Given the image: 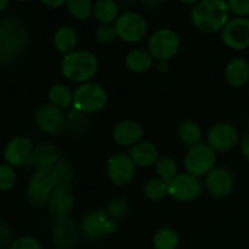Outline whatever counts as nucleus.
Segmentation results:
<instances>
[{
	"label": "nucleus",
	"mask_w": 249,
	"mask_h": 249,
	"mask_svg": "<svg viewBox=\"0 0 249 249\" xmlns=\"http://www.w3.org/2000/svg\"><path fill=\"white\" fill-rule=\"evenodd\" d=\"M29 32L26 22L17 16L0 19V61L10 66L16 62L26 51Z\"/></svg>",
	"instance_id": "f257e3e1"
},
{
	"label": "nucleus",
	"mask_w": 249,
	"mask_h": 249,
	"mask_svg": "<svg viewBox=\"0 0 249 249\" xmlns=\"http://www.w3.org/2000/svg\"><path fill=\"white\" fill-rule=\"evenodd\" d=\"M226 0H199L191 11V21L203 33L221 32L230 19Z\"/></svg>",
	"instance_id": "f03ea898"
},
{
	"label": "nucleus",
	"mask_w": 249,
	"mask_h": 249,
	"mask_svg": "<svg viewBox=\"0 0 249 249\" xmlns=\"http://www.w3.org/2000/svg\"><path fill=\"white\" fill-rule=\"evenodd\" d=\"M60 70L63 77L74 84H84L91 82L99 71V60L94 53L77 49L62 57Z\"/></svg>",
	"instance_id": "7ed1b4c3"
},
{
	"label": "nucleus",
	"mask_w": 249,
	"mask_h": 249,
	"mask_svg": "<svg viewBox=\"0 0 249 249\" xmlns=\"http://www.w3.org/2000/svg\"><path fill=\"white\" fill-rule=\"evenodd\" d=\"M107 90L99 83H84L78 85L73 91V109L85 116L102 111L107 106Z\"/></svg>",
	"instance_id": "20e7f679"
},
{
	"label": "nucleus",
	"mask_w": 249,
	"mask_h": 249,
	"mask_svg": "<svg viewBox=\"0 0 249 249\" xmlns=\"http://www.w3.org/2000/svg\"><path fill=\"white\" fill-rule=\"evenodd\" d=\"M118 230V223L108 215L106 209H92L80 223V235L89 242H96Z\"/></svg>",
	"instance_id": "39448f33"
},
{
	"label": "nucleus",
	"mask_w": 249,
	"mask_h": 249,
	"mask_svg": "<svg viewBox=\"0 0 249 249\" xmlns=\"http://www.w3.org/2000/svg\"><path fill=\"white\" fill-rule=\"evenodd\" d=\"M181 46L180 36L172 28H158L148 38L147 50L157 62H168L178 55Z\"/></svg>",
	"instance_id": "423d86ee"
},
{
	"label": "nucleus",
	"mask_w": 249,
	"mask_h": 249,
	"mask_svg": "<svg viewBox=\"0 0 249 249\" xmlns=\"http://www.w3.org/2000/svg\"><path fill=\"white\" fill-rule=\"evenodd\" d=\"M56 186L51 170H34L26 187L27 202L34 208H44L49 204Z\"/></svg>",
	"instance_id": "0eeeda50"
},
{
	"label": "nucleus",
	"mask_w": 249,
	"mask_h": 249,
	"mask_svg": "<svg viewBox=\"0 0 249 249\" xmlns=\"http://www.w3.org/2000/svg\"><path fill=\"white\" fill-rule=\"evenodd\" d=\"M216 167V152L208 143L199 142L191 146L184 157L185 172L197 178H203Z\"/></svg>",
	"instance_id": "6e6552de"
},
{
	"label": "nucleus",
	"mask_w": 249,
	"mask_h": 249,
	"mask_svg": "<svg viewBox=\"0 0 249 249\" xmlns=\"http://www.w3.org/2000/svg\"><path fill=\"white\" fill-rule=\"evenodd\" d=\"M34 123L48 135H62L70 128L68 116L63 109L51 104H43L34 112Z\"/></svg>",
	"instance_id": "1a4fd4ad"
},
{
	"label": "nucleus",
	"mask_w": 249,
	"mask_h": 249,
	"mask_svg": "<svg viewBox=\"0 0 249 249\" xmlns=\"http://www.w3.org/2000/svg\"><path fill=\"white\" fill-rule=\"evenodd\" d=\"M117 38L128 44H135L143 40L147 34V21L141 14L126 11L119 15L113 24Z\"/></svg>",
	"instance_id": "9d476101"
},
{
	"label": "nucleus",
	"mask_w": 249,
	"mask_h": 249,
	"mask_svg": "<svg viewBox=\"0 0 249 249\" xmlns=\"http://www.w3.org/2000/svg\"><path fill=\"white\" fill-rule=\"evenodd\" d=\"M203 189L204 186L201 178L182 172L168 184V196L178 202L186 203L198 198L203 192Z\"/></svg>",
	"instance_id": "9b49d317"
},
{
	"label": "nucleus",
	"mask_w": 249,
	"mask_h": 249,
	"mask_svg": "<svg viewBox=\"0 0 249 249\" xmlns=\"http://www.w3.org/2000/svg\"><path fill=\"white\" fill-rule=\"evenodd\" d=\"M106 174L109 181L116 186H126L135 179L136 165L126 153H114L107 160Z\"/></svg>",
	"instance_id": "f8f14e48"
},
{
	"label": "nucleus",
	"mask_w": 249,
	"mask_h": 249,
	"mask_svg": "<svg viewBox=\"0 0 249 249\" xmlns=\"http://www.w3.org/2000/svg\"><path fill=\"white\" fill-rule=\"evenodd\" d=\"M240 133L232 123L219 122L207 133V143L215 152H229L240 143Z\"/></svg>",
	"instance_id": "ddd939ff"
},
{
	"label": "nucleus",
	"mask_w": 249,
	"mask_h": 249,
	"mask_svg": "<svg viewBox=\"0 0 249 249\" xmlns=\"http://www.w3.org/2000/svg\"><path fill=\"white\" fill-rule=\"evenodd\" d=\"M204 190L214 198H225L232 192L235 186V175L230 168L216 165L204 177Z\"/></svg>",
	"instance_id": "4468645a"
},
{
	"label": "nucleus",
	"mask_w": 249,
	"mask_h": 249,
	"mask_svg": "<svg viewBox=\"0 0 249 249\" xmlns=\"http://www.w3.org/2000/svg\"><path fill=\"white\" fill-rule=\"evenodd\" d=\"M220 36L225 46L231 50L241 51L249 48V18L233 17L229 19L220 32Z\"/></svg>",
	"instance_id": "2eb2a0df"
},
{
	"label": "nucleus",
	"mask_w": 249,
	"mask_h": 249,
	"mask_svg": "<svg viewBox=\"0 0 249 249\" xmlns=\"http://www.w3.org/2000/svg\"><path fill=\"white\" fill-rule=\"evenodd\" d=\"M74 206V191L72 185L62 184L55 187L49 201V212L55 223L66 220Z\"/></svg>",
	"instance_id": "dca6fc26"
},
{
	"label": "nucleus",
	"mask_w": 249,
	"mask_h": 249,
	"mask_svg": "<svg viewBox=\"0 0 249 249\" xmlns=\"http://www.w3.org/2000/svg\"><path fill=\"white\" fill-rule=\"evenodd\" d=\"M62 158V151L56 143L45 142L34 146L31 158L27 162L26 168L31 172L34 170H51L56 163Z\"/></svg>",
	"instance_id": "f3484780"
},
{
	"label": "nucleus",
	"mask_w": 249,
	"mask_h": 249,
	"mask_svg": "<svg viewBox=\"0 0 249 249\" xmlns=\"http://www.w3.org/2000/svg\"><path fill=\"white\" fill-rule=\"evenodd\" d=\"M33 150L34 145L31 139L24 135H17L7 141L2 156L5 163L14 168H21L26 167Z\"/></svg>",
	"instance_id": "a211bd4d"
},
{
	"label": "nucleus",
	"mask_w": 249,
	"mask_h": 249,
	"mask_svg": "<svg viewBox=\"0 0 249 249\" xmlns=\"http://www.w3.org/2000/svg\"><path fill=\"white\" fill-rule=\"evenodd\" d=\"M145 130L139 122L134 119H124L118 122L112 130V139L117 145L122 147H133L142 141Z\"/></svg>",
	"instance_id": "6ab92c4d"
},
{
	"label": "nucleus",
	"mask_w": 249,
	"mask_h": 249,
	"mask_svg": "<svg viewBox=\"0 0 249 249\" xmlns=\"http://www.w3.org/2000/svg\"><path fill=\"white\" fill-rule=\"evenodd\" d=\"M79 236L80 230L70 218L53 225V242L56 249H74L79 243Z\"/></svg>",
	"instance_id": "aec40b11"
},
{
	"label": "nucleus",
	"mask_w": 249,
	"mask_h": 249,
	"mask_svg": "<svg viewBox=\"0 0 249 249\" xmlns=\"http://www.w3.org/2000/svg\"><path fill=\"white\" fill-rule=\"evenodd\" d=\"M224 78L235 89L246 87L249 83V62L243 57L232 58L224 70Z\"/></svg>",
	"instance_id": "412c9836"
},
{
	"label": "nucleus",
	"mask_w": 249,
	"mask_h": 249,
	"mask_svg": "<svg viewBox=\"0 0 249 249\" xmlns=\"http://www.w3.org/2000/svg\"><path fill=\"white\" fill-rule=\"evenodd\" d=\"M131 160L135 163L136 167L150 168L155 167L157 160H160V151L155 143L150 141H140L133 147L128 153Z\"/></svg>",
	"instance_id": "4be33fe9"
},
{
	"label": "nucleus",
	"mask_w": 249,
	"mask_h": 249,
	"mask_svg": "<svg viewBox=\"0 0 249 249\" xmlns=\"http://www.w3.org/2000/svg\"><path fill=\"white\" fill-rule=\"evenodd\" d=\"M53 43L57 53L65 56L77 50L78 44H79V36L73 27L61 26L53 33Z\"/></svg>",
	"instance_id": "5701e85b"
},
{
	"label": "nucleus",
	"mask_w": 249,
	"mask_h": 249,
	"mask_svg": "<svg viewBox=\"0 0 249 249\" xmlns=\"http://www.w3.org/2000/svg\"><path fill=\"white\" fill-rule=\"evenodd\" d=\"M124 62H125V67L130 72L135 73V74H141V73L147 72L153 67L155 58L152 57L148 50L136 48L126 53Z\"/></svg>",
	"instance_id": "b1692460"
},
{
	"label": "nucleus",
	"mask_w": 249,
	"mask_h": 249,
	"mask_svg": "<svg viewBox=\"0 0 249 249\" xmlns=\"http://www.w3.org/2000/svg\"><path fill=\"white\" fill-rule=\"evenodd\" d=\"M119 11L116 0H96L94 2V17L100 24H114L121 15Z\"/></svg>",
	"instance_id": "393cba45"
},
{
	"label": "nucleus",
	"mask_w": 249,
	"mask_h": 249,
	"mask_svg": "<svg viewBox=\"0 0 249 249\" xmlns=\"http://www.w3.org/2000/svg\"><path fill=\"white\" fill-rule=\"evenodd\" d=\"M49 104L61 109H68L73 106V91L62 83L51 85L48 90Z\"/></svg>",
	"instance_id": "a878e982"
},
{
	"label": "nucleus",
	"mask_w": 249,
	"mask_h": 249,
	"mask_svg": "<svg viewBox=\"0 0 249 249\" xmlns=\"http://www.w3.org/2000/svg\"><path fill=\"white\" fill-rule=\"evenodd\" d=\"M178 135H179L181 142L186 145L187 147H191V146L202 142V138H203L201 126L194 121L182 122L178 129Z\"/></svg>",
	"instance_id": "bb28decb"
},
{
	"label": "nucleus",
	"mask_w": 249,
	"mask_h": 249,
	"mask_svg": "<svg viewBox=\"0 0 249 249\" xmlns=\"http://www.w3.org/2000/svg\"><path fill=\"white\" fill-rule=\"evenodd\" d=\"M179 242L180 240L178 232L169 226L160 228L153 236L155 249H177Z\"/></svg>",
	"instance_id": "cd10ccee"
},
{
	"label": "nucleus",
	"mask_w": 249,
	"mask_h": 249,
	"mask_svg": "<svg viewBox=\"0 0 249 249\" xmlns=\"http://www.w3.org/2000/svg\"><path fill=\"white\" fill-rule=\"evenodd\" d=\"M66 9L73 18L87 21L94 16V2L91 0H67Z\"/></svg>",
	"instance_id": "c85d7f7f"
},
{
	"label": "nucleus",
	"mask_w": 249,
	"mask_h": 249,
	"mask_svg": "<svg viewBox=\"0 0 249 249\" xmlns=\"http://www.w3.org/2000/svg\"><path fill=\"white\" fill-rule=\"evenodd\" d=\"M51 175H53V181H55V184L57 185V186L62 184L72 185L75 175L74 167H73V164L68 160L61 158V160L56 163L55 167L51 169Z\"/></svg>",
	"instance_id": "c756f323"
},
{
	"label": "nucleus",
	"mask_w": 249,
	"mask_h": 249,
	"mask_svg": "<svg viewBox=\"0 0 249 249\" xmlns=\"http://www.w3.org/2000/svg\"><path fill=\"white\" fill-rule=\"evenodd\" d=\"M155 170L158 179L163 180L167 184H169L179 174L178 163L170 157H160V160L155 164Z\"/></svg>",
	"instance_id": "7c9ffc66"
},
{
	"label": "nucleus",
	"mask_w": 249,
	"mask_h": 249,
	"mask_svg": "<svg viewBox=\"0 0 249 249\" xmlns=\"http://www.w3.org/2000/svg\"><path fill=\"white\" fill-rule=\"evenodd\" d=\"M142 192L150 201H160L168 196V184L158 178L150 179L143 185Z\"/></svg>",
	"instance_id": "2f4dec72"
},
{
	"label": "nucleus",
	"mask_w": 249,
	"mask_h": 249,
	"mask_svg": "<svg viewBox=\"0 0 249 249\" xmlns=\"http://www.w3.org/2000/svg\"><path fill=\"white\" fill-rule=\"evenodd\" d=\"M17 182V174L14 167L7 163L0 164V191L6 192L15 187Z\"/></svg>",
	"instance_id": "473e14b6"
},
{
	"label": "nucleus",
	"mask_w": 249,
	"mask_h": 249,
	"mask_svg": "<svg viewBox=\"0 0 249 249\" xmlns=\"http://www.w3.org/2000/svg\"><path fill=\"white\" fill-rule=\"evenodd\" d=\"M129 211L128 202L124 198H121V197H114L107 204L106 212L108 213V215L111 218H113L114 220H118V219L123 218V216L126 215Z\"/></svg>",
	"instance_id": "72a5a7b5"
},
{
	"label": "nucleus",
	"mask_w": 249,
	"mask_h": 249,
	"mask_svg": "<svg viewBox=\"0 0 249 249\" xmlns=\"http://www.w3.org/2000/svg\"><path fill=\"white\" fill-rule=\"evenodd\" d=\"M95 38L101 44H109L117 38L113 24H100L95 31Z\"/></svg>",
	"instance_id": "f704fd0d"
},
{
	"label": "nucleus",
	"mask_w": 249,
	"mask_h": 249,
	"mask_svg": "<svg viewBox=\"0 0 249 249\" xmlns=\"http://www.w3.org/2000/svg\"><path fill=\"white\" fill-rule=\"evenodd\" d=\"M230 14L235 17L249 16V0H226Z\"/></svg>",
	"instance_id": "c9c22d12"
},
{
	"label": "nucleus",
	"mask_w": 249,
	"mask_h": 249,
	"mask_svg": "<svg viewBox=\"0 0 249 249\" xmlns=\"http://www.w3.org/2000/svg\"><path fill=\"white\" fill-rule=\"evenodd\" d=\"M9 249H43L40 242L32 236H23L11 243Z\"/></svg>",
	"instance_id": "e433bc0d"
},
{
	"label": "nucleus",
	"mask_w": 249,
	"mask_h": 249,
	"mask_svg": "<svg viewBox=\"0 0 249 249\" xmlns=\"http://www.w3.org/2000/svg\"><path fill=\"white\" fill-rule=\"evenodd\" d=\"M240 150L242 153L243 158H245L246 162L249 163V131L242 136V139L240 140Z\"/></svg>",
	"instance_id": "4c0bfd02"
},
{
	"label": "nucleus",
	"mask_w": 249,
	"mask_h": 249,
	"mask_svg": "<svg viewBox=\"0 0 249 249\" xmlns=\"http://www.w3.org/2000/svg\"><path fill=\"white\" fill-rule=\"evenodd\" d=\"M44 6L50 7V9H57V7L63 6L66 5L67 0H39Z\"/></svg>",
	"instance_id": "58836bf2"
},
{
	"label": "nucleus",
	"mask_w": 249,
	"mask_h": 249,
	"mask_svg": "<svg viewBox=\"0 0 249 249\" xmlns=\"http://www.w3.org/2000/svg\"><path fill=\"white\" fill-rule=\"evenodd\" d=\"M146 7H150V9H155V7H158L160 4H162V0H140Z\"/></svg>",
	"instance_id": "ea45409f"
},
{
	"label": "nucleus",
	"mask_w": 249,
	"mask_h": 249,
	"mask_svg": "<svg viewBox=\"0 0 249 249\" xmlns=\"http://www.w3.org/2000/svg\"><path fill=\"white\" fill-rule=\"evenodd\" d=\"M10 0H0V12L4 11L7 6H9Z\"/></svg>",
	"instance_id": "a19ab883"
},
{
	"label": "nucleus",
	"mask_w": 249,
	"mask_h": 249,
	"mask_svg": "<svg viewBox=\"0 0 249 249\" xmlns=\"http://www.w3.org/2000/svg\"><path fill=\"white\" fill-rule=\"evenodd\" d=\"M180 1L185 5H194L195 6V5H196L199 0H180Z\"/></svg>",
	"instance_id": "79ce46f5"
},
{
	"label": "nucleus",
	"mask_w": 249,
	"mask_h": 249,
	"mask_svg": "<svg viewBox=\"0 0 249 249\" xmlns=\"http://www.w3.org/2000/svg\"><path fill=\"white\" fill-rule=\"evenodd\" d=\"M16 1H18V2H26V1H28V0H16Z\"/></svg>",
	"instance_id": "37998d69"
},
{
	"label": "nucleus",
	"mask_w": 249,
	"mask_h": 249,
	"mask_svg": "<svg viewBox=\"0 0 249 249\" xmlns=\"http://www.w3.org/2000/svg\"><path fill=\"white\" fill-rule=\"evenodd\" d=\"M163 1H169V0H162V2H163Z\"/></svg>",
	"instance_id": "c03bdc74"
},
{
	"label": "nucleus",
	"mask_w": 249,
	"mask_h": 249,
	"mask_svg": "<svg viewBox=\"0 0 249 249\" xmlns=\"http://www.w3.org/2000/svg\"><path fill=\"white\" fill-rule=\"evenodd\" d=\"M0 63H1V61H0Z\"/></svg>",
	"instance_id": "a18cd8bd"
}]
</instances>
